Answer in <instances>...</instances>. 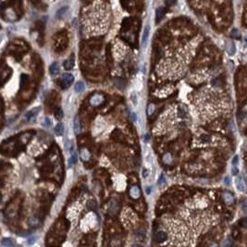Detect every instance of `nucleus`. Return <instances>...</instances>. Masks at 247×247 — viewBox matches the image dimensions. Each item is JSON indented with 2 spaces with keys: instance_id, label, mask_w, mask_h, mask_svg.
I'll use <instances>...</instances> for the list:
<instances>
[{
  "instance_id": "1",
  "label": "nucleus",
  "mask_w": 247,
  "mask_h": 247,
  "mask_svg": "<svg viewBox=\"0 0 247 247\" xmlns=\"http://www.w3.org/2000/svg\"><path fill=\"white\" fill-rule=\"evenodd\" d=\"M74 81V77L72 74L70 73H64L61 77V84L60 86L63 89H66L70 86V84H72Z\"/></svg>"
},
{
  "instance_id": "2",
  "label": "nucleus",
  "mask_w": 247,
  "mask_h": 247,
  "mask_svg": "<svg viewBox=\"0 0 247 247\" xmlns=\"http://www.w3.org/2000/svg\"><path fill=\"white\" fill-rule=\"evenodd\" d=\"M235 185L240 192H245L246 191V186H245L244 181H243L242 177H236L235 178Z\"/></svg>"
},
{
  "instance_id": "3",
  "label": "nucleus",
  "mask_w": 247,
  "mask_h": 247,
  "mask_svg": "<svg viewBox=\"0 0 247 247\" xmlns=\"http://www.w3.org/2000/svg\"><path fill=\"white\" fill-rule=\"evenodd\" d=\"M40 110H41V108H40V107H38V108H32V110L28 111V112L26 113V115H25V118H26V119L28 121L32 120V118H34L35 117H36V115L39 113Z\"/></svg>"
},
{
  "instance_id": "4",
  "label": "nucleus",
  "mask_w": 247,
  "mask_h": 247,
  "mask_svg": "<svg viewBox=\"0 0 247 247\" xmlns=\"http://www.w3.org/2000/svg\"><path fill=\"white\" fill-rule=\"evenodd\" d=\"M12 5L17 13L21 16L22 14V0H12Z\"/></svg>"
},
{
  "instance_id": "5",
  "label": "nucleus",
  "mask_w": 247,
  "mask_h": 247,
  "mask_svg": "<svg viewBox=\"0 0 247 247\" xmlns=\"http://www.w3.org/2000/svg\"><path fill=\"white\" fill-rule=\"evenodd\" d=\"M165 16V8L160 7L158 8L155 11V23L157 24L161 21V20Z\"/></svg>"
},
{
  "instance_id": "6",
  "label": "nucleus",
  "mask_w": 247,
  "mask_h": 247,
  "mask_svg": "<svg viewBox=\"0 0 247 247\" xmlns=\"http://www.w3.org/2000/svg\"><path fill=\"white\" fill-rule=\"evenodd\" d=\"M149 32H150V26L149 25H146L144 30V34H143V38H142V45L143 47H145L146 46V44H147V40H148V36H149Z\"/></svg>"
},
{
  "instance_id": "7",
  "label": "nucleus",
  "mask_w": 247,
  "mask_h": 247,
  "mask_svg": "<svg viewBox=\"0 0 247 247\" xmlns=\"http://www.w3.org/2000/svg\"><path fill=\"white\" fill-rule=\"evenodd\" d=\"M59 69H60V68H59V65H58V62H54V63L50 66L49 72L52 76H56V75H58V74L59 73Z\"/></svg>"
},
{
  "instance_id": "8",
  "label": "nucleus",
  "mask_w": 247,
  "mask_h": 247,
  "mask_svg": "<svg viewBox=\"0 0 247 247\" xmlns=\"http://www.w3.org/2000/svg\"><path fill=\"white\" fill-rule=\"evenodd\" d=\"M74 64H75V62H74V57L71 56L70 58L64 62V68H66L67 70H69L71 68H73Z\"/></svg>"
},
{
  "instance_id": "9",
  "label": "nucleus",
  "mask_w": 247,
  "mask_h": 247,
  "mask_svg": "<svg viewBox=\"0 0 247 247\" xmlns=\"http://www.w3.org/2000/svg\"><path fill=\"white\" fill-rule=\"evenodd\" d=\"M167 238H168V234L163 231H158L157 233H156V235H155V239H156V241L158 242H165L166 240H167Z\"/></svg>"
},
{
  "instance_id": "10",
  "label": "nucleus",
  "mask_w": 247,
  "mask_h": 247,
  "mask_svg": "<svg viewBox=\"0 0 247 247\" xmlns=\"http://www.w3.org/2000/svg\"><path fill=\"white\" fill-rule=\"evenodd\" d=\"M226 51L229 55L232 56L234 55V53L236 51V48H235V45L232 42H227L226 43Z\"/></svg>"
},
{
  "instance_id": "11",
  "label": "nucleus",
  "mask_w": 247,
  "mask_h": 247,
  "mask_svg": "<svg viewBox=\"0 0 247 247\" xmlns=\"http://www.w3.org/2000/svg\"><path fill=\"white\" fill-rule=\"evenodd\" d=\"M84 89H85V85H84L83 82H82V81L77 82L76 83H75V85H74V90H75V92L76 93L83 92Z\"/></svg>"
},
{
  "instance_id": "12",
  "label": "nucleus",
  "mask_w": 247,
  "mask_h": 247,
  "mask_svg": "<svg viewBox=\"0 0 247 247\" xmlns=\"http://www.w3.org/2000/svg\"><path fill=\"white\" fill-rule=\"evenodd\" d=\"M223 199L227 205H231L234 202V198L231 192H225L223 195Z\"/></svg>"
},
{
  "instance_id": "13",
  "label": "nucleus",
  "mask_w": 247,
  "mask_h": 247,
  "mask_svg": "<svg viewBox=\"0 0 247 247\" xmlns=\"http://www.w3.org/2000/svg\"><path fill=\"white\" fill-rule=\"evenodd\" d=\"M55 132L57 135H62V134L64 133V125L63 123H61V122H59V123L57 124V126L55 127Z\"/></svg>"
},
{
  "instance_id": "14",
  "label": "nucleus",
  "mask_w": 247,
  "mask_h": 247,
  "mask_svg": "<svg viewBox=\"0 0 247 247\" xmlns=\"http://www.w3.org/2000/svg\"><path fill=\"white\" fill-rule=\"evenodd\" d=\"M73 128H74V132L75 133H79L81 127H80V120L78 116H75V118L73 119Z\"/></svg>"
},
{
  "instance_id": "15",
  "label": "nucleus",
  "mask_w": 247,
  "mask_h": 247,
  "mask_svg": "<svg viewBox=\"0 0 247 247\" xmlns=\"http://www.w3.org/2000/svg\"><path fill=\"white\" fill-rule=\"evenodd\" d=\"M30 2L32 3V5L35 7L36 8H41V9H45V8H44V4H43L42 0H30Z\"/></svg>"
},
{
  "instance_id": "16",
  "label": "nucleus",
  "mask_w": 247,
  "mask_h": 247,
  "mask_svg": "<svg viewBox=\"0 0 247 247\" xmlns=\"http://www.w3.org/2000/svg\"><path fill=\"white\" fill-rule=\"evenodd\" d=\"M1 244H2L3 246H6V247H10V246H13L14 242H12V240L9 239V238H4V239L2 240V242H1Z\"/></svg>"
},
{
  "instance_id": "17",
  "label": "nucleus",
  "mask_w": 247,
  "mask_h": 247,
  "mask_svg": "<svg viewBox=\"0 0 247 247\" xmlns=\"http://www.w3.org/2000/svg\"><path fill=\"white\" fill-rule=\"evenodd\" d=\"M55 116H56V118H58V120L63 118V110H62V108H61L60 107H58V108H56Z\"/></svg>"
},
{
  "instance_id": "18",
  "label": "nucleus",
  "mask_w": 247,
  "mask_h": 247,
  "mask_svg": "<svg viewBox=\"0 0 247 247\" xmlns=\"http://www.w3.org/2000/svg\"><path fill=\"white\" fill-rule=\"evenodd\" d=\"M139 193H140V192H139V189L137 188V187H132V190H131V195H132V196L133 198H138L139 197Z\"/></svg>"
},
{
  "instance_id": "19",
  "label": "nucleus",
  "mask_w": 247,
  "mask_h": 247,
  "mask_svg": "<svg viewBox=\"0 0 247 247\" xmlns=\"http://www.w3.org/2000/svg\"><path fill=\"white\" fill-rule=\"evenodd\" d=\"M67 10H68V8H67V7H64V8H60V9L57 12V17H58V18H62V17L66 14Z\"/></svg>"
},
{
  "instance_id": "20",
  "label": "nucleus",
  "mask_w": 247,
  "mask_h": 247,
  "mask_svg": "<svg viewBox=\"0 0 247 247\" xmlns=\"http://www.w3.org/2000/svg\"><path fill=\"white\" fill-rule=\"evenodd\" d=\"M231 37H233V38H240V37H241V33H240L239 30H237V29L232 30V31L231 32Z\"/></svg>"
},
{
  "instance_id": "21",
  "label": "nucleus",
  "mask_w": 247,
  "mask_h": 247,
  "mask_svg": "<svg viewBox=\"0 0 247 247\" xmlns=\"http://www.w3.org/2000/svg\"><path fill=\"white\" fill-rule=\"evenodd\" d=\"M77 162V154L75 152L71 153V157H70V165L71 164H75Z\"/></svg>"
},
{
  "instance_id": "22",
  "label": "nucleus",
  "mask_w": 247,
  "mask_h": 247,
  "mask_svg": "<svg viewBox=\"0 0 247 247\" xmlns=\"http://www.w3.org/2000/svg\"><path fill=\"white\" fill-rule=\"evenodd\" d=\"M154 110H155V105L154 104H150L147 108V114L148 115H151V114H153Z\"/></svg>"
},
{
  "instance_id": "23",
  "label": "nucleus",
  "mask_w": 247,
  "mask_h": 247,
  "mask_svg": "<svg viewBox=\"0 0 247 247\" xmlns=\"http://www.w3.org/2000/svg\"><path fill=\"white\" fill-rule=\"evenodd\" d=\"M177 3V0H166V5L168 7H172Z\"/></svg>"
},
{
  "instance_id": "24",
  "label": "nucleus",
  "mask_w": 247,
  "mask_h": 247,
  "mask_svg": "<svg viewBox=\"0 0 247 247\" xmlns=\"http://www.w3.org/2000/svg\"><path fill=\"white\" fill-rule=\"evenodd\" d=\"M34 242H35V237H31V238H29L28 241H27V243L30 245L33 244Z\"/></svg>"
},
{
  "instance_id": "25",
  "label": "nucleus",
  "mask_w": 247,
  "mask_h": 247,
  "mask_svg": "<svg viewBox=\"0 0 247 247\" xmlns=\"http://www.w3.org/2000/svg\"><path fill=\"white\" fill-rule=\"evenodd\" d=\"M238 163H239V156L235 155L233 157V159H232V164H233V166H236Z\"/></svg>"
},
{
  "instance_id": "26",
  "label": "nucleus",
  "mask_w": 247,
  "mask_h": 247,
  "mask_svg": "<svg viewBox=\"0 0 247 247\" xmlns=\"http://www.w3.org/2000/svg\"><path fill=\"white\" fill-rule=\"evenodd\" d=\"M230 177L229 176H226L225 177V179H224V183L226 184V185H230Z\"/></svg>"
},
{
  "instance_id": "27",
  "label": "nucleus",
  "mask_w": 247,
  "mask_h": 247,
  "mask_svg": "<svg viewBox=\"0 0 247 247\" xmlns=\"http://www.w3.org/2000/svg\"><path fill=\"white\" fill-rule=\"evenodd\" d=\"M131 118H132V121H136V119H137L136 114H135V113H132V115H131Z\"/></svg>"
},
{
  "instance_id": "28",
  "label": "nucleus",
  "mask_w": 247,
  "mask_h": 247,
  "mask_svg": "<svg viewBox=\"0 0 247 247\" xmlns=\"http://www.w3.org/2000/svg\"><path fill=\"white\" fill-rule=\"evenodd\" d=\"M45 124H46V126H50L51 125V120H50L49 118H45Z\"/></svg>"
},
{
  "instance_id": "29",
  "label": "nucleus",
  "mask_w": 247,
  "mask_h": 247,
  "mask_svg": "<svg viewBox=\"0 0 247 247\" xmlns=\"http://www.w3.org/2000/svg\"><path fill=\"white\" fill-rule=\"evenodd\" d=\"M231 171H232L233 175H236L237 173H239V170H238V169H237V168H235V166H234V168H232V170H231Z\"/></svg>"
},
{
  "instance_id": "30",
  "label": "nucleus",
  "mask_w": 247,
  "mask_h": 247,
  "mask_svg": "<svg viewBox=\"0 0 247 247\" xmlns=\"http://www.w3.org/2000/svg\"><path fill=\"white\" fill-rule=\"evenodd\" d=\"M143 176H144V178H146V177H147V170H146V169H144V174H143Z\"/></svg>"
},
{
  "instance_id": "31",
  "label": "nucleus",
  "mask_w": 247,
  "mask_h": 247,
  "mask_svg": "<svg viewBox=\"0 0 247 247\" xmlns=\"http://www.w3.org/2000/svg\"><path fill=\"white\" fill-rule=\"evenodd\" d=\"M145 192H146V193H147V195H149L150 192H151V187H147Z\"/></svg>"
},
{
  "instance_id": "32",
  "label": "nucleus",
  "mask_w": 247,
  "mask_h": 247,
  "mask_svg": "<svg viewBox=\"0 0 247 247\" xmlns=\"http://www.w3.org/2000/svg\"><path fill=\"white\" fill-rule=\"evenodd\" d=\"M149 139H150V135L149 134H145V142H147V141H149Z\"/></svg>"
}]
</instances>
